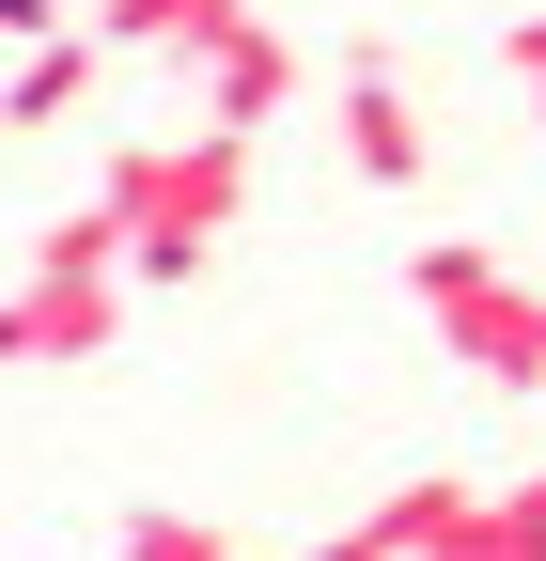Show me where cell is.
<instances>
[{"label":"cell","mask_w":546,"mask_h":561,"mask_svg":"<svg viewBox=\"0 0 546 561\" xmlns=\"http://www.w3.org/2000/svg\"><path fill=\"white\" fill-rule=\"evenodd\" d=\"M125 62H187V79H203V62H219L235 32H250V0H110V16H94Z\"/></svg>","instance_id":"5b68a950"},{"label":"cell","mask_w":546,"mask_h":561,"mask_svg":"<svg viewBox=\"0 0 546 561\" xmlns=\"http://www.w3.org/2000/svg\"><path fill=\"white\" fill-rule=\"evenodd\" d=\"M406 297H422V328H437L485 390H546V297H531L500 250H453V234H437L422 265H406Z\"/></svg>","instance_id":"3957f363"},{"label":"cell","mask_w":546,"mask_h":561,"mask_svg":"<svg viewBox=\"0 0 546 561\" xmlns=\"http://www.w3.org/2000/svg\"><path fill=\"white\" fill-rule=\"evenodd\" d=\"M328 110H344V172L360 187H422V110H406V62L390 47H344V62H328Z\"/></svg>","instance_id":"277c9868"},{"label":"cell","mask_w":546,"mask_h":561,"mask_svg":"<svg viewBox=\"0 0 546 561\" xmlns=\"http://www.w3.org/2000/svg\"><path fill=\"white\" fill-rule=\"evenodd\" d=\"M110 561H235V530H219V515H172V500H141Z\"/></svg>","instance_id":"ba28073f"},{"label":"cell","mask_w":546,"mask_h":561,"mask_svg":"<svg viewBox=\"0 0 546 561\" xmlns=\"http://www.w3.org/2000/svg\"><path fill=\"white\" fill-rule=\"evenodd\" d=\"M47 32H79L62 0H0V47H47Z\"/></svg>","instance_id":"30bf717a"},{"label":"cell","mask_w":546,"mask_h":561,"mask_svg":"<svg viewBox=\"0 0 546 561\" xmlns=\"http://www.w3.org/2000/svg\"><path fill=\"white\" fill-rule=\"evenodd\" d=\"M110 203H125V234H141V280H203V250H219L235 203H250V125L125 140V157H110Z\"/></svg>","instance_id":"7a4b0ae2"},{"label":"cell","mask_w":546,"mask_h":561,"mask_svg":"<svg viewBox=\"0 0 546 561\" xmlns=\"http://www.w3.org/2000/svg\"><path fill=\"white\" fill-rule=\"evenodd\" d=\"M500 62H515V94L546 110V16H515V32H500Z\"/></svg>","instance_id":"9c48e42d"},{"label":"cell","mask_w":546,"mask_h":561,"mask_svg":"<svg viewBox=\"0 0 546 561\" xmlns=\"http://www.w3.org/2000/svg\"><path fill=\"white\" fill-rule=\"evenodd\" d=\"M312 561H406V546H390V515H360V530H328Z\"/></svg>","instance_id":"8fae6325"},{"label":"cell","mask_w":546,"mask_h":561,"mask_svg":"<svg viewBox=\"0 0 546 561\" xmlns=\"http://www.w3.org/2000/svg\"><path fill=\"white\" fill-rule=\"evenodd\" d=\"M110 32H47V47H16V79H0V125H62V110H94V79H110Z\"/></svg>","instance_id":"52a82bcc"},{"label":"cell","mask_w":546,"mask_h":561,"mask_svg":"<svg viewBox=\"0 0 546 561\" xmlns=\"http://www.w3.org/2000/svg\"><path fill=\"white\" fill-rule=\"evenodd\" d=\"M125 280H141V234H125V203H62V219L32 234V280L0 297V359H94V343L125 328Z\"/></svg>","instance_id":"6da1fadb"},{"label":"cell","mask_w":546,"mask_h":561,"mask_svg":"<svg viewBox=\"0 0 546 561\" xmlns=\"http://www.w3.org/2000/svg\"><path fill=\"white\" fill-rule=\"evenodd\" d=\"M282 110H297V47L265 32V16H250V32H235L219 62H203V125H250V140H265Z\"/></svg>","instance_id":"8992f818"}]
</instances>
